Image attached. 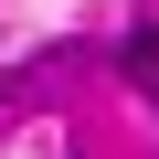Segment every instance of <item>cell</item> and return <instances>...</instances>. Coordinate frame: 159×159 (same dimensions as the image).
Here are the masks:
<instances>
[{
  "mask_svg": "<svg viewBox=\"0 0 159 159\" xmlns=\"http://www.w3.org/2000/svg\"><path fill=\"white\" fill-rule=\"evenodd\" d=\"M117 64H127V85H138V96H159V32H127Z\"/></svg>",
  "mask_w": 159,
  "mask_h": 159,
  "instance_id": "6da1fadb",
  "label": "cell"
}]
</instances>
